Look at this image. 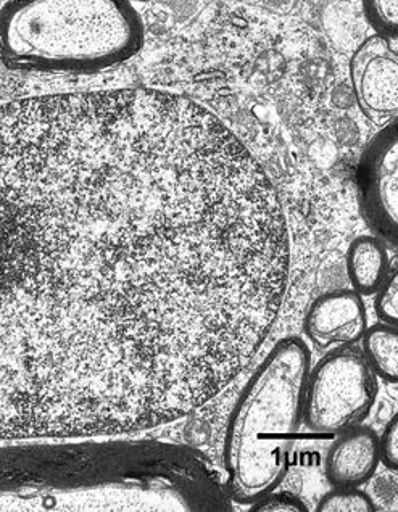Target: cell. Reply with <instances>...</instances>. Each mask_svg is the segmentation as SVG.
<instances>
[{
  "mask_svg": "<svg viewBox=\"0 0 398 512\" xmlns=\"http://www.w3.org/2000/svg\"><path fill=\"white\" fill-rule=\"evenodd\" d=\"M289 271L278 190L194 100L0 105V440L191 416L257 356Z\"/></svg>",
  "mask_w": 398,
  "mask_h": 512,
  "instance_id": "6da1fadb",
  "label": "cell"
},
{
  "mask_svg": "<svg viewBox=\"0 0 398 512\" xmlns=\"http://www.w3.org/2000/svg\"><path fill=\"white\" fill-rule=\"evenodd\" d=\"M178 484V455L166 446L0 448V511L171 509Z\"/></svg>",
  "mask_w": 398,
  "mask_h": 512,
  "instance_id": "7a4b0ae2",
  "label": "cell"
},
{
  "mask_svg": "<svg viewBox=\"0 0 398 512\" xmlns=\"http://www.w3.org/2000/svg\"><path fill=\"white\" fill-rule=\"evenodd\" d=\"M142 46L133 0H7L0 9V62L10 70L89 75Z\"/></svg>",
  "mask_w": 398,
  "mask_h": 512,
  "instance_id": "3957f363",
  "label": "cell"
},
{
  "mask_svg": "<svg viewBox=\"0 0 398 512\" xmlns=\"http://www.w3.org/2000/svg\"><path fill=\"white\" fill-rule=\"evenodd\" d=\"M310 361L302 339L279 340L237 398L223 448L228 490L237 503H255L286 479L302 426Z\"/></svg>",
  "mask_w": 398,
  "mask_h": 512,
  "instance_id": "277c9868",
  "label": "cell"
},
{
  "mask_svg": "<svg viewBox=\"0 0 398 512\" xmlns=\"http://www.w3.org/2000/svg\"><path fill=\"white\" fill-rule=\"evenodd\" d=\"M378 392V377L361 350L342 345L310 369L303 422L315 434H344L368 418Z\"/></svg>",
  "mask_w": 398,
  "mask_h": 512,
  "instance_id": "5b68a950",
  "label": "cell"
},
{
  "mask_svg": "<svg viewBox=\"0 0 398 512\" xmlns=\"http://www.w3.org/2000/svg\"><path fill=\"white\" fill-rule=\"evenodd\" d=\"M358 194L366 223L395 247L398 224L397 120L384 124L366 145L358 166Z\"/></svg>",
  "mask_w": 398,
  "mask_h": 512,
  "instance_id": "8992f818",
  "label": "cell"
},
{
  "mask_svg": "<svg viewBox=\"0 0 398 512\" xmlns=\"http://www.w3.org/2000/svg\"><path fill=\"white\" fill-rule=\"evenodd\" d=\"M350 79L363 115L381 126L397 120V39L373 34L361 42L350 60Z\"/></svg>",
  "mask_w": 398,
  "mask_h": 512,
  "instance_id": "52a82bcc",
  "label": "cell"
},
{
  "mask_svg": "<svg viewBox=\"0 0 398 512\" xmlns=\"http://www.w3.org/2000/svg\"><path fill=\"white\" fill-rule=\"evenodd\" d=\"M368 327L365 303L355 290H334L311 303L303 321L305 334L316 347L352 345Z\"/></svg>",
  "mask_w": 398,
  "mask_h": 512,
  "instance_id": "ba28073f",
  "label": "cell"
},
{
  "mask_svg": "<svg viewBox=\"0 0 398 512\" xmlns=\"http://www.w3.org/2000/svg\"><path fill=\"white\" fill-rule=\"evenodd\" d=\"M379 463L378 434L368 427H355L332 443L324 474L334 488H358L373 477Z\"/></svg>",
  "mask_w": 398,
  "mask_h": 512,
  "instance_id": "9c48e42d",
  "label": "cell"
},
{
  "mask_svg": "<svg viewBox=\"0 0 398 512\" xmlns=\"http://www.w3.org/2000/svg\"><path fill=\"white\" fill-rule=\"evenodd\" d=\"M345 265L350 284L361 297L376 294L392 271L386 245L374 236L353 240Z\"/></svg>",
  "mask_w": 398,
  "mask_h": 512,
  "instance_id": "30bf717a",
  "label": "cell"
},
{
  "mask_svg": "<svg viewBox=\"0 0 398 512\" xmlns=\"http://www.w3.org/2000/svg\"><path fill=\"white\" fill-rule=\"evenodd\" d=\"M363 348L361 353L365 356L369 366L379 379L387 384L395 385L398 380V332L397 326L389 324H376L366 327L361 337Z\"/></svg>",
  "mask_w": 398,
  "mask_h": 512,
  "instance_id": "8fae6325",
  "label": "cell"
},
{
  "mask_svg": "<svg viewBox=\"0 0 398 512\" xmlns=\"http://www.w3.org/2000/svg\"><path fill=\"white\" fill-rule=\"evenodd\" d=\"M376 504L368 493L358 488H334L323 495L316 512H374Z\"/></svg>",
  "mask_w": 398,
  "mask_h": 512,
  "instance_id": "7c38bea8",
  "label": "cell"
},
{
  "mask_svg": "<svg viewBox=\"0 0 398 512\" xmlns=\"http://www.w3.org/2000/svg\"><path fill=\"white\" fill-rule=\"evenodd\" d=\"M363 10L374 34L397 39L398 0H363Z\"/></svg>",
  "mask_w": 398,
  "mask_h": 512,
  "instance_id": "4fadbf2b",
  "label": "cell"
},
{
  "mask_svg": "<svg viewBox=\"0 0 398 512\" xmlns=\"http://www.w3.org/2000/svg\"><path fill=\"white\" fill-rule=\"evenodd\" d=\"M374 313L379 321L389 326H397L398 323V274L397 269L390 271L386 282L376 292L374 300Z\"/></svg>",
  "mask_w": 398,
  "mask_h": 512,
  "instance_id": "5bb4252c",
  "label": "cell"
},
{
  "mask_svg": "<svg viewBox=\"0 0 398 512\" xmlns=\"http://www.w3.org/2000/svg\"><path fill=\"white\" fill-rule=\"evenodd\" d=\"M307 504L292 493H266L252 503V512H307Z\"/></svg>",
  "mask_w": 398,
  "mask_h": 512,
  "instance_id": "9a60e30c",
  "label": "cell"
},
{
  "mask_svg": "<svg viewBox=\"0 0 398 512\" xmlns=\"http://www.w3.org/2000/svg\"><path fill=\"white\" fill-rule=\"evenodd\" d=\"M379 456L387 469L397 472L398 469V419L397 416L387 424L379 437Z\"/></svg>",
  "mask_w": 398,
  "mask_h": 512,
  "instance_id": "2e32d148",
  "label": "cell"
}]
</instances>
